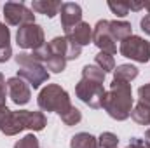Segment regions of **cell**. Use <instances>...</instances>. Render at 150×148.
Listing matches in <instances>:
<instances>
[{
	"instance_id": "obj_34",
	"label": "cell",
	"mask_w": 150,
	"mask_h": 148,
	"mask_svg": "<svg viewBox=\"0 0 150 148\" xmlns=\"http://www.w3.org/2000/svg\"><path fill=\"white\" fill-rule=\"evenodd\" d=\"M143 141H145V145L150 148V129H147V131H145V140H143Z\"/></svg>"
},
{
	"instance_id": "obj_20",
	"label": "cell",
	"mask_w": 150,
	"mask_h": 148,
	"mask_svg": "<svg viewBox=\"0 0 150 148\" xmlns=\"http://www.w3.org/2000/svg\"><path fill=\"white\" fill-rule=\"evenodd\" d=\"M94 65L98 68H101L105 73L115 70V59H113L112 54H107V52H98L94 56Z\"/></svg>"
},
{
	"instance_id": "obj_12",
	"label": "cell",
	"mask_w": 150,
	"mask_h": 148,
	"mask_svg": "<svg viewBox=\"0 0 150 148\" xmlns=\"http://www.w3.org/2000/svg\"><path fill=\"white\" fill-rule=\"evenodd\" d=\"M65 37L68 38L70 42H75L77 45L84 47L89 42H93V28L89 26V23L80 21L79 25H75L74 28H70V30L65 32Z\"/></svg>"
},
{
	"instance_id": "obj_31",
	"label": "cell",
	"mask_w": 150,
	"mask_h": 148,
	"mask_svg": "<svg viewBox=\"0 0 150 148\" xmlns=\"http://www.w3.org/2000/svg\"><path fill=\"white\" fill-rule=\"evenodd\" d=\"M127 148H149V147L145 145L143 140H140V138H131V141H129Z\"/></svg>"
},
{
	"instance_id": "obj_17",
	"label": "cell",
	"mask_w": 150,
	"mask_h": 148,
	"mask_svg": "<svg viewBox=\"0 0 150 148\" xmlns=\"http://www.w3.org/2000/svg\"><path fill=\"white\" fill-rule=\"evenodd\" d=\"M138 77V68L133 66V65H119L115 70H113V78L117 80H122V82H131Z\"/></svg>"
},
{
	"instance_id": "obj_18",
	"label": "cell",
	"mask_w": 150,
	"mask_h": 148,
	"mask_svg": "<svg viewBox=\"0 0 150 148\" xmlns=\"http://www.w3.org/2000/svg\"><path fill=\"white\" fill-rule=\"evenodd\" d=\"M47 51H49V49H47ZM44 66H45V70H51L52 73H61V72H65V68H67V59L61 58V56H56V54H51V52H49V56H47Z\"/></svg>"
},
{
	"instance_id": "obj_33",
	"label": "cell",
	"mask_w": 150,
	"mask_h": 148,
	"mask_svg": "<svg viewBox=\"0 0 150 148\" xmlns=\"http://www.w3.org/2000/svg\"><path fill=\"white\" fill-rule=\"evenodd\" d=\"M127 7H129V11H140V9H143V2H127Z\"/></svg>"
},
{
	"instance_id": "obj_5",
	"label": "cell",
	"mask_w": 150,
	"mask_h": 148,
	"mask_svg": "<svg viewBox=\"0 0 150 148\" xmlns=\"http://www.w3.org/2000/svg\"><path fill=\"white\" fill-rule=\"evenodd\" d=\"M119 52L124 58H129L138 63H147L150 59V42L138 35H131L129 38L122 40L119 45Z\"/></svg>"
},
{
	"instance_id": "obj_35",
	"label": "cell",
	"mask_w": 150,
	"mask_h": 148,
	"mask_svg": "<svg viewBox=\"0 0 150 148\" xmlns=\"http://www.w3.org/2000/svg\"><path fill=\"white\" fill-rule=\"evenodd\" d=\"M143 7L149 11V16H150V0H145V2H143Z\"/></svg>"
},
{
	"instance_id": "obj_4",
	"label": "cell",
	"mask_w": 150,
	"mask_h": 148,
	"mask_svg": "<svg viewBox=\"0 0 150 148\" xmlns=\"http://www.w3.org/2000/svg\"><path fill=\"white\" fill-rule=\"evenodd\" d=\"M75 94L82 103H86L87 106L96 110V108L103 106L107 91L103 89V84H98V82H93L87 78H80V82L75 85Z\"/></svg>"
},
{
	"instance_id": "obj_14",
	"label": "cell",
	"mask_w": 150,
	"mask_h": 148,
	"mask_svg": "<svg viewBox=\"0 0 150 148\" xmlns=\"http://www.w3.org/2000/svg\"><path fill=\"white\" fill-rule=\"evenodd\" d=\"M61 2L58 0H33L32 2V11L38 14H45L47 18H54L56 14H59L61 9Z\"/></svg>"
},
{
	"instance_id": "obj_24",
	"label": "cell",
	"mask_w": 150,
	"mask_h": 148,
	"mask_svg": "<svg viewBox=\"0 0 150 148\" xmlns=\"http://www.w3.org/2000/svg\"><path fill=\"white\" fill-rule=\"evenodd\" d=\"M98 145L101 148H117L119 145V138L113 132H101L98 138Z\"/></svg>"
},
{
	"instance_id": "obj_29",
	"label": "cell",
	"mask_w": 150,
	"mask_h": 148,
	"mask_svg": "<svg viewBox=\"0 0 150 148\" xmlns=\"http://www.w3.org/2000/svg\"><path fill=\"white\" fill-rule=\"evenodd\" d=\"M5 99H7V84L4 75L0 73V106H5Z\"/></svg>"
},
{
	"instance_id": "obj_26",
	"label": "cell",
	"mask_w": 150,
	"mask_h": 148,
	"mask_svg": "<svg viewBox=\"0 0 150 148\" xmlns=\"http://www.w3.org/2000/svg\"><path fill=\"white\" fill-rule=\"evenodd\" d=\"M4 49H11V32L7 25L0 23V51Z\"/></svg>"
},
{
	"instance_id": "obj_7",
	"label": "cell",
	"mask_w": 150,
	"mask_h": 148,
	"mask_svg": "<svg viewBox=\"0 0 150 148\" xmlns=\"http://www.w3.org/2000/svg\"><path fill=\"white\" fill-rule=\"evenodd\" d=\"M4 18L7 25L12 26H23V25H30L35 23V14L33 11H30L25 4H18V2H7L4 5Z\"/></svg>"
},
{
	"instance_id": "obj_10",
	"label": "cell",
	"mask_w": 150,
	"mask_h": 148,
	"mask_svg": "<svg viewBox=\"0 0 150 148\" xmlns=\"http://www.w3.org/2000/svg\"><path fill=\"white\" fill-rule=\"evenodd\" d=\"M25 129L21 117L18 111L9 110L7 106H0V132L5 136H16Z\"/></svg>"
},
{
	"instance_id": "obj_11",
	"label": "cell",
	"mask_w": 150,
	"mask_h": 148,
	"mask_svg": "<svg viewBox=\"0 0 150 148\" xmlns=\"http://www.w3.org/2000/svg\"><path fill=\"white\" fill-rule=\"evenodd\" d=\"M59 16H61V26L67 32L82 21V7L74 2H65L59 9Z\"/></svg>"
},
{
	"instance_id": "obj_2",
	"label": "cell",
	"mask_w": 150,
	"mask_h": 148,
	"mask_svg": "<svg viewBox=\"0 0 150 148\" xmlns=\"http://www.w3.org/2000/svg\"><path fill=\"white\" fill-rule=\"evenodd\" d=\"M14 59L19 66L18 77L23 78L26 84H30L33 89H38L44 82L49 80V72L42 63H38L32 56V52H19L18 56H14Z\"/></svg>"
},
{
	"instance_id": "obj_22",
	"label": "cell",
	"mask_w": 150,
	"mask_h": 148,
	"mask_svg": "<svg viewBox=\"0 0 150 148\" xmlns=\"http://www.w3.org/2000/svg\"><path fill=\"white\" fill-rule=\"evenodd\" d=\"M61 120L65 122V125H77L82 120V113H80L79 108H75L74 105H72L68 110L61 115Z\"/></svg>"
},
{
	"instance_id": "obj_16",
	"label": "cell",
	"mask_w": 150,
	"mask_h": 148,
	"mask_svg": "<svg viewBox=\"0 0 150 148\" xmlns=\"http://www.w3.org/2000/svg\"><path fill=\"white\" fill-rule=\"evenodd\" d=\"M70 148H100L98 138L89 132H77L70 140Z\"/></svg>"
},
{
	"instance_id": "obj_25",
	"label": "cell",
	"mask_w": 150,
	"mask_h": 148,
	"mask_svg": "<svg viewBox=\"0 0 150 148\" xmlns=\"http://www.w3.org/2000/svg\"><path fill=\"white\" fill-rule=\"evenodd\" d=\"M14 148H40V145H38L37 136L32 132V134H26L25 138H21L19 141H16Z\"/></svg>"
},
{
	"instance_id": "obj_15",
	"label": "cell",
	"mask_w": 150,
	"mask_h": 148,
	"mask_svg": "<svg viewBox=\"0 0 150 148\" xmlns=\"http://www.w3.org/2000/svg\"><path fill=\"white\" fill-rule=\"evenodd\" d=\"M108 25H110V33H112V37L115 38V42H117V40L122 42V40H126V38H129L133 35V26H131V23H127V21L113 19V21H108Z\"/></svg>"
},
{
	"instance_id": "obj_8",
	"label": "cell",
	"mask_w": 150,
	"mask_h": 148,
	"mask_svg": "<svg viewBox=\"0 0 150 148\" xmlns=\"http://www.w3.org/2000/svg\"><path fill=\"white\" fill-rule=\"evenodd\" d=\"M93 44L101 51V52H107V54H115L117 52V44H115V38L110 33V25L107 19H100L94 28H93Z\"/></svg>"
},
{
	"instance_id": "obj_13",
	"label": "cell",
	"mask_w": 150,
	"mask_h": 148,
	"mask_svg": "<svg viewBox=\"0 0 150 148\" xmlns=\"http://www.w3.org/2000/svg\"><path fill=\"white\" fill-rule=\"evenodd\" d=\"M19 117H21V122L25 125V129H30L33 132L42 131L45 125H47V118L42 111H32V110H18Z\"/></svg>"
},
{
	"instance_id": "obj_32",
	"label": "cell",
	"mask_w": 150,
	"mask_h": 148,
	"mask_svg": "<svg viewBox=\"0 0 150 148\" xmlns=\"http://www.w3.org/2000/svg\"><path fill=\"white\" fill-rule=\"evenodd\" d=\"M11 56H12V49H4V51H0V63L9 61Z\"/></svg>"
},
{
	"instance_id": "obj_6",
	"label": "cell",
	"mask_w": 150,
	"mask_h": 148,
	"mask_svg": "<svg viewBox=\"0 0 150 148\" xmlns=\"http://www.w3.org/2000/svg\"><path fill=\"white\" fill-rule=\"evenodd\" d=\"M16 42L21 49H32L37 51L40 47H44L45 44V37H44V30L42 26H38L37 23H30V25H23L18 28L16 33Z\"/></svg>"
},
{
	"instance_id": "obj_28",
	"label": "cell",
	"mask_w": 150,
	"mask_h": 148,
	"mask_svg": "<svg viewBox=\"0 0 150 148\" xmlns=\"http://www.w3.org/2000/svg\"><path fill=\"white\" fill-rule=\"evenodd\" d=\"M138 98H140V103L150 106V84H145L138 89Z\"/></svg>"
},
{
	"instance_id": "obj_30",
	"label": "cell",
	"mask_w": 150,
	"mask_h": 148,
	"mask_svg": "<svg viewBox=\"0 0 150 148\" xmlns=\"http://www.w3.org/2000/svg\"><path fill=\"white\" fill-rule=\"evenodd\" d=\"M140 28H142V32H145V35H149L150 37V16L147 14L145 18H142V21H140Z\"/></svg>"
},
{
	"instance_id": "obj_19",
	"label": "cell",
	"mask_w": 150,
	"mask_h": 148,
	"mask_svg": "<svg viewBox=\"0 0 150 148\" xmlns=\"http://www.w3.org/2000/svg\"><path fill=\"white\" fill-rule=\"evenodd\" d=\"M131 117L140 125H150V106H145L143 103H138L131 111Z\"/></svg>"
},
{
	"instance_id": "obj_3",
	"label": "cell",
	"mask_w": 150,
	"mask_h": 148,
	"mask_svg": "<svg viewBox=\"0 0 150 148\" xmlns=\"http://www.w3.org/2000/svg\"><path fill=\"white\" fill-rule=\"evenodd\" d=\"M38 108L44 111H56L59 117L72 106L68 92L58 84H47L38 92Z\"/></svg>"
},
{
	"instance_id": "obj_27",
	"label": "cell",
	"mask_w": 150,
	"mask_h": 148,
	"mask_svg": "<svg viewBox=\"0 0 150 148\" xmlns=\"http://www.w3.org/2000/svg\"><path fill=\"white\" fill-rule=\"evenodd\" d=\"M82 52V47L77 45L75 42H70L68 40V51H67V61H72V59H77Z\"/></svg>"
},
{
	"instance_id": "obj_23",
	"label": "cell",
	"mask_w": 150,
	"mask_h": 148,
	"mask_svg": "<svg viewBox=\"0 0 150 148\" xmlns=\"http://www.w3.org/2000/svg\"><path fill=\"white\" fill-rule=\"evenodd\" d=\"M108 9L112 11V12L115 14V16H117V18H126V16L129 14V7H127V2H124V0H117V2L110 0V2H108Z\"/></svg>"
},
{
	"instance_id": "obj_9",
	"label": "cell",
	"mask_w": 150,
	"mask_h": 148,
	"mask_svg": "<svg viewBox=\"0 0 150 148\" xmlns=\"http://www.w3.org/2000/svg\"><path fill=\"white\" fill-rule=\"evenodd\" d=\"M5 84H7V96L12 99L14 105L23 106V105H26V103L30 101L32 91H30V85H28L23 78H19V77H11Z\"/></svg>"
},
{
	"instance_id": "obj_21",
	"label": "cell",
	"mask_w": 150,
	"mask_h": 148,
	"mask_svg": "<svg viewBox=\"0 0 150 148\" xmlns=\"http://www.w3.org/2000/svg\"><path fill=\"white\" fill-rule=\"evenodd\" d=\"M82 78H87V80L103 84L105 82V72L101 68H98L96 65H86L82 68Z\"/></svg>"
},
{
	"instance_id": "obj_1",
	"label": "cell",
	"mask_w": 150,
	"mask_h": 148,
	"mask_svg": "<svg viewBox=\"0 0 150 148\" xmlns=\"http://www.w3.org/2000/svg\"><path fill=\"white\" fill-rule=\"evenodd\" d=\"M105 111L113 120H126L133 111V91L131 84L113 78L110 84V91L105 94L103 106Z\"/></svg>"
}]
</instances>
